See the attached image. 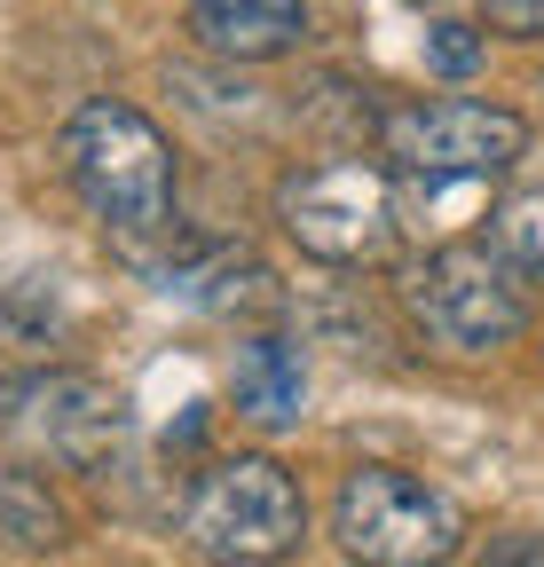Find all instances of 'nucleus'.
Here are the masks:
<instances>
[{
  "label": "nucleus",
  "mask_w": 544,
  "mask_h": 567,
  "mask_svg": "<svg viewBox=\"0 0 544 567\" xmlns=\"http://www.w3.org/2000/svg\"><path fill=\"white\" fill-rule=\"evenodd\" d=\"M277 221L324 268H379V260H394V237H402L394 174L379 158H363V151L300 158L277 182Z\"/></svg>",
  "instance_id": "nucleus-2"
},
{
  "label": "nucleus",
  "mask_w": 544,
  "mask_h": 567,
  "mask_svg": "<svg viewBox=\"0 0 544 567\" xmlns=\"http://www.w3.org/2000/svg\"><path fill=\"white\" fill-rule=\"evenodd\" d=\"M490 567H544V536H505L490 551Z\"/></svg>",
  "instance_id": "nucleus-15"
},
{
  "label": "nucleus",
  "mask_w": 544,
  "mask_h": 567,
  "mask_svg": "<svg viewBox=\"0 0 544 567\" xmlns=\"http://www.w3.org/2000/svg\"><path fill=\"white\" fill-rule=\"evenodd\" d=\"M63 174L88 197V213L119 237H166L174 229V142L158 134L151 111L119 95H95L63 118L55 134Z\"/></svg>",
  "instance_id": "nucleus-1"
},
{
  "label": "nucleus",
  "mask_w": 544,
  "mask_h": 567,
  "mask_svg": "<svg viewBox=\"0 0 544 567\" xmlns=\"http://www.w3.org/2000/svg\"><path fill=\"white\" fill-rule=\"evenodd\" d=\"M0 544H17V551H63L72 544V513L48 496L40 473L9 465V457H0Z\"/></svg>",
  "instance_id": "nucleus-11"
},
{
  "label": "nucleus",
  "mask_w": 544,
  "mask_h": 567,
  "mask_svg": "<svg viewBox=\"0 0 544 567\" xmlns=\"http://www.w3.org/2000/svg\"><path fill=\"white\" fill-rule=\"evenodd\" d=\"M331 536L356 567H450L465 551V513L402 465H348L331 496Z\"/></svg>",
  "instance_id": "nucleus-4"
},
{
  "label": "nucleus",
  "mask_w": 544,
  "mask_h": 567,
  "mask_svg": "<svg viewBox=\"0 0 544 567\" xmlns=\"http://www.w3.org/2000/svg\"><path fill=\"white\" fill-rule=\"evenodd\" d=\"M427 63L442 71V80H465V71L482 63V32H473V24H458V17L427 24Z\"/></svg>",
  "instance_id": "nucleus-13"
},
{
  "label": "nucleus",
  "mask_w": 544,
  "mask_h": 567,
  "mask_svg": "<svg viewBox=\"0 0 544 567\" xmlns=\"http://www.w3.org/2000/svg\"><path fill=\"white\" fill-rule=\"evenodd\" d=\"M528 151V118L473 95H419L379 111V158H394L411 182H497Z\"/></svg>",
  "instance_id": "nucleus-6"
},
{
  "label": "nucleus",
  "mask_w": 544,
  "mask_h": 567,
  "mask_svg": "<svg viewBox=\"0 0 544 567\" xmlns=\"http://www.w3.org/2000/svg\"><path fill=\"white\" fill-rule=\"evenodd\" d=\"M229 402H237V417H253V425H300V410H308V363H300V347L292 339H277V331H253L245 347H237V363H229Z\"/></svg>",
  "instance_id": "nucleus-10"
},
{
  "label": "nucleus",
  "mask_w": 544,
  "mask_h": 567,
  "mask_svg": "<svg viewBox=\"0 0 544 567\" xmlns=\"http://www.w3.org/2000/svg\"><path fill=\"white\" fill-rule=\"evenodd\" d=\"M182 536H189L197 559H214V567H277L308 536V496H300V481L277 457H260V450L214 457L189 481Z\"/></svg>",
  "instance_id": "nucleus-3"
},
{
  "label": "nucleus",
  "mask_w": 544,
  "mask_h": 567,
  "mask_svg": "<svg viewBox=\"0 0 544 567\" xmlns=\"http://www.w3.org/2000/svg\"><path fill=\"white\" fill-rule=\"evenodd\" d=\"M402 308L442 354H490L528 331V284L490 245H434L402 276Z\"/></svg>",
  "instance_id": "nucleus-5"
},
{
  "label": "nucleus",
  "mask_w": 544,
  "mask_h": 567,
  "mask_svg": "<svg viewBox=\"0 0 544 567\" xmlns=\"http://www.w3.org/2000/svg\"><path fill=\"white\" fill-rule=\"evenodd\" d=\"M482 32H497V40H544V0H482Z\"/></svg>",
  "instance_id": "nucleus-14"
},
{
  "label": "nucleus",
  "mask_w": 544,
  "mask_h": 567,
  "mask_svg": "<svg viewBox=\"0 0 544 567\" xmlns=\"http://www.w3.org/2000/svg\"><path fill=\"white\" fill-rule=\"evenodd\" d=\"M521 284H544V189H521L490 213V237H482Z\"/></svg>",
  "instance_id": "nucleus-12"
},
{
  "label": "nucleus",
  "mask_w": 544,
  "mask_h": 567,
  "mask_svg": "<svg viewBox=\"0 0 544 567\" xmlns=\"http://www.w3.org/2000/svg\"><path fill=\"white\" fill-rule=\"evenodd\" d=\"M158 284L189 308H214V316H260L277 308V276H268L245 245H189L182 260L158 268Z\"/></svg>",
  "instance_id": "nucleus-9"
},
{
  "label": "nucleus",
  "mask_w": 544,
  "mask_h": 567,
  "mask_svg": "<svg viewBox=\"0 0 544 567\" xmlns=\"http://www.w3.org/2000/svg\"><path fill=\"white\" fill-rule=\"evenodd\" d=\"M0 442H17L32 465L103 473L126 442V402L88 371H24L0 379Z\"/></svg>",
  "instance_id": "nucleus-7"
},
{
  "label": "nucleus",
  "mask_w": 544,
  "mask_h": 567,
  "mask_svg": "<svg viewBox=\"0 0 544 567\" xmlns=\"http://www.w3.org/2000/svg\"><path fill=\"white\" fill-rule=\"evenodd\" d=\"M189 40L229 63H277L308 48V0H189Z\"/></svg>",
  "instance_id": "nucleus-8"
}]
</instances>
